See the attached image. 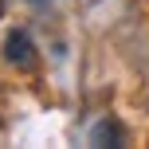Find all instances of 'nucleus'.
I'll return each mask as SVG.
<instances>
[{
  "label": "nucleus",
  "mask_w": 149,
  "mask_h": 149,
  "mask_svg": "<svg viewBox=\"0 0 149 149\" xmlns=\"http://www.w3.org/2000/svg\"><path fill=\"white\" fill-rule=\"evenodd\" d=\"M4 59L12 63L16 71H36L39 55H36V43H31V36H28L24 28L8 31V39H4Z\"/></svg>",
  "instance_id": "1"
},
{
  "label": "nucleus",
  "mask_w": 149,
  "mask_h": 149,
  "mask_svg": "<svg viewBox=\"0 0 149 149\" xmlns=\"http://www.w3.org/2000/svg\"><path fill=\"white\" fill-rule=\"evenodd\" d=\"M90 141H94V145H122L126 134H122V126H118L114 118H102L94 130H90Z\"/></svg>",
  "instance_id": "2"
}]
</instances>
